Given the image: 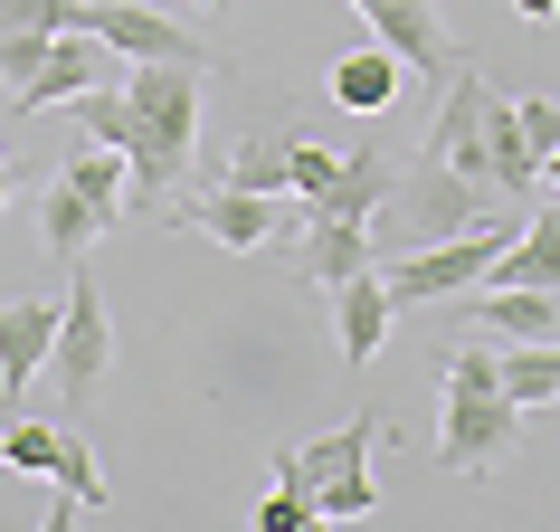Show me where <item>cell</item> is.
Segmentation results:
<instances>
[{"label": "cell", "mask_w": 560, "mask_h": 532, "mask_svg": "<svg viewBox=\"0 0 560 532\" xmlns=\"http://www.w3.org/2000/svg\"><path fill=\"white\" fill-rule=\"evenodd\" d=\"M172 219L247 257V247H266V238H304V219H314V209H304L295 190H237V181H209L200 200H180Z\"/></svg>", "instance_id": "cell-4"}, {"label": "cell", "mask_w": 560, "mask_h": 532, "mask_svg": "<svg viewBox=\"0 0 560 532\" xmlns=\"http://www.w3.org/2000/svg\"><path fill=\"white\" fill-rule=\"evenodd\" d=\"M381 438H389L381 418H352V428H332V438H314V447H285V456H276V485L314 504V495L332 485V475H342V466H361V456H371Z\"/></svg>", "instance_id": "cell-11"}, {"label": "cell", "mask_w": 560, "mask_h": 532, "mask_svg": "<svg viewBox=\"0 0 560 532\" xmlns=\"http://www.w3.org/2000/svg\"><path fill=\"white\" fill-rule=\"evenodd\" d=\"M20 30H67V0H0V38Z\"/></svg>", "instance_id": "cell-26"}, {"label": "cell", "mask_w": 560, "mask_h": 532, "mask_svg": "<svg viewBox=\"0 0 560 532\" xmlns=\"http://www.w3.org/2000/svg\"><path fill=\"white\" fill-rule=\"evenodd\" d=\"M58 181H67V190H86V209L105 219V238L124 229V181H133V172H124V152H115V143H86Z\"/></svg>", "instance_id": "cell-17"}, {"label": "cell", "mask_w": 560, "mask_h": 532, "mask_svg": "<svg viewBox=\"0 0 560 532\" xmlns=\"http://www.w3.org/2000/svg\"><path fill=\"white\" fill-rule=\"evenodd\" d=\"M285 143H295V134H237V152H229L219 181H237V190H295V181H285Z\"/></svg>", "instance_id": "cell-20"}, {"label": "cell", "mask_w": 560, "mask_h": 532, "mask_svg": "<svg viewBox=\"0 0 560 532\" xmlns=\"http://www.w3.org/2000/svg\"><path fill=\"white\" fill-rule=\"evenodd\" d=\"M67 30L105 38L115 58L133 67H209V38H190L180 20H162V10H124V0H67Z\"/></svg>", "instance_id": "cell-5"}, {"label": "cell", "mask_w": 560, "mask_h": 532, "mask_svg": "<svg viewBox=\"0 0 560 532\" xmlns=\"http://www.w3.org/2000/svg\"><path fill=\"white\" fill-rule=\"evenodd\" d=\"M523 438V409H513V390L494 381V333L466 343V352H446V428H438V466L485 485V475L513 456Z\"/></svg>", "instance_id": "cell-1"}, {"label": "cell", "mask_w": 560, "mask_h": 532, "mask_svg": "<svg viewBox=\"0 0 560 532\" xmlns=\"http://www.w3.org/2000/svg\"><path fill=\"white\" fill-rule=\"evenodd\" d=\"M352 10L371 20V38H381L409 77H456V67H466V48H456L446 20H438V0H352Z\"/></svg>", "instance_id": "cell-7"}, {"label": "cell", "mask_w": 560, "mask_h": 532, "mask_svg": "<svg viewBox=\"0 0 560 532\" xmlns=\"http://www.w3.org/2000/svg\"><path fill=\"white\" fill-rule=\"evenodd\" d=\"M513 20H532V30H551V20H560V0H513Z\"/></svg>", "instance_id": "cell-28"}, {"label": "cell", "mask_w": 560, "mask_h": 532, "mask_svg": "<svg viewBox=\"0 0 560 532\" xmlns=\"http://www.w3.org/2000/svg\"><path fill=\"white\" fill-rule=\"evenodd\" d=\"M456 304H466L494 343H560V286H513V276H485V286H466Z\"/></svg>", "instance_id": "cell-8"}, {"label": "cell", "mask_w": 560, "mask_h": 532, "mask_svg": "<svg viewBox=\"0 0 560 532\" xmlns=\"http://www.w3.org/2000/svg\"><path fill=\"white\" fill-rule=\"evenodd\" d=\"M105 38H86V30H58V48L38 58V77L30 86H10V115H48V105H67V95H86V86H105Z\"/></svg>", "instance_id": "cell-9"}, {"label": "cell", "mask_w": 560, "mask_h": 532, "mask_svg": "<svg viewBox=\"0 0 560 532\" xmlns=\"http://www.w3.org/2000/svg\"><path fill=\"white\" fill-rule=\"evenodd\" d=\"M371 219H304V276H324V286H342V276H361L371 266Z\"/></svg>", "instance_id": "cell-15"}, {"label": "cell", "mask_w": 560, "mask_h": 532, "mask_svg": "<svg viewBox=\"0 0 560 532\" xmlns=\"http://www.w3.org/2000/svg\"><path fill=\"white\" fill-rule=\"evenodd\" d=\"M324 86H332V105H342V115H389V105H399V86H409V67L371 38V48H352V58H332Z\"/></svg>", "instance_id": "cell-13"}, {"label": "cell", "mask_w": 560, "mask_h": 532, "mask_svg": "<svg viewBox=\"0 0 560 532\" xmlns=\"http://www.w3.org/2000/svg\"><path fill=\"white\" fill-rule=\"evenodd\" d=\"M352 513H381V485H371V466H342L314 495V523H352Z\"/></svg>", "instance_id": "cell-21"}, {"label": "cell", "mask_w": 560, "mask_h": 532, "mask_svg": "<svg viewBox=\"0 0 560 532\" xmlns=\"http://www.w3.org/2000/svg\"><path fill=\"white\" fill-rule=\"evenodd\" d=\"M389 286H381V266H361V276H342L332 286V343H342V361H371L389 343Z\"/></svg>", "instance_id": "cell-12"}, {"label": "cell", "mask_w": 560, "mask_h": 532, "mask_svg": "<svg viewBox=\"0 0 560 532\" xmlns=\"http://www.w3.org/2000/svg\"><path fill=\"white\" fill-rule=\"evenodd\" d=\"M200 10H219V0H200Z\"/></svg>", "instance_id": "cell-31"}, {"label": "cell", "mask_w": 560, "mask_h": 532, "mask_svg": "<svg viewBox=\"0 0 560 532\" xmlns=\"http://www.w3.org/2000/svg\"><path fill=\"white\" fill-rule=\"evenodd\" d=\"M0 209H10V162H0Z\"/></svg>", "instance_id": "cell-30"}, {"label": "cell", "mask_w": 560, "mask_h": 532, "mask_svg": "<svg viewBox=\"0 0 560 532\" xmlns=\"http://www.w3.org/2000/svg\"><path fill=\"white\" fill-rule=\"evenodd\" d=\"M304 523H314V504H304V495H285V485H276V495L257 504V532H304Z\"/></svg>", "instance_id": "cell-27"}, {"label": "cell", "mask_w": 560, "mask_h": 532, "mask_svg": "<svg viewBox=\"0 0 560 532\" xmlns=\"http://www.w3.org/2000/svg\"><path fill=\"white\" fill-rule=\"evenodd\" d=\"M38 238H48V257H86L95 238H105V219L86 209V190H67V181H48V200H38Z\"/></svg>", "instance_id": "cell-18"}, {"label": "cell", "mask_w": 560, "mask_h": 532, "mask_svg": "<svg viewBox=\"0 0 560 532\" xmlns=\"http://www.w3.org/2000/svg\"><path fill=\"white\" fill-rule=\"evenodd\" d=\"M503 247H513V238H503V219H485V229H456V238H428V247H399L381 286H389V304L409 314V304H438V296H466V286H485Z\"/></svg>", "instance_id": "cell-3"}, {"label": "cell", "mask_w": 560, "mask_h": 532, "mask_svg": "<svg viewBox=\"0 0 560 532\" xmlns=\"http://www.w3.org/2000/svg\"><path fill=\"white\" fill-rule=\"evenodd\" d=\"M58 352V304L48 296H10L0 304V400H30V381Z\"/></svg>", "instance_id": "cell-10"}, {"label": "cell", "mask_w": 560, "mask_h": 532, "mask_svg": "<svg viewBox=\"0 0 560 532\" xmlns=\"http://www.w3.org/2000/svg\"><path fill=\"white\" fill-rule=\"evenodd\" d=\"M48 48H58V30H20V38H0V77H10V86H30Z\"/></svg>", "instance_id": "cell-25"}, {"label": "cell", "mask_w": 560, "mask_h": 532, "mask_svg": "<svg viewBox=\"0 0 560 532\" xmlns=\"http://www.w3.org/2000/svg\"><path fill=\"white\" fill-rule=\"evenodd\" d=\"M342 162H352V152H332V143H304V134H295V143H285V181H295V200H324Z\"/></svg>", "instance_id": "cell-22"}, {"label": "cell", "mask_w": 560, "mask_h": 532, "mask_svg": "<svg viewBox=\"0 0 560 532\" xmlns=\"http://www.w3.org/2000/svg\"><path fill=\"white\" fill-rule=\"evenodd\" d=\"M503 190H485V181H466L456 162H438V152L418 143V162H399V181H389V200H381V219H389V238L399 247H428V238H456V229H485V219H503Z\"/></svg>", "instance_id": "cell-2"}, {"label": "cell", "mask_w": 560, "mask_h": 532, "mask_svg": "<svg viewBox=\"0 0 560 532\" xmlns=\"http://www.w3.org/2000/svg\"><path fill=\"white\" fill-rule=\"evenodd\" d=\"M541 181H551V190H560V152H551V162H541Z\"/></svg>", "instance_id": "cell-29"}, {"label": "cell", "mask_w": 560, "mask_h": 532, "mask_svg": "<svg viewBox=\"0 0 560 532\" xmlns=\"http://www.w3.org/2000/svg\"><path fill=\"white\" fill-rule=\"evenodd\" d=\"M513 115H523L532 162H551V152H560V105H551V95H513Z\"/></svg>", "instance_id": "cell-24"}, {"label": "cell", "mask_w": 560, "mask_h": 532, "mask_svg": "<svg viewBox=\"0 0 560 532\" xmlns=\"http://www.w3.org/2000/svg\"><path fill=\"white\" fill-rule=\"evenodd\" d=\"M389 181H399V152H352V162L332 172V190H324V200H304V209H314V219H381Z\"/></svg>", "instance_id": "cell-14"}, {"label": "cell", "mask_w": 560, "mask_h": 532, "mask_svg": "<svg viewBox=\"0 0 560 532\" xmlns=\"http://www.w3.org/2000/svg\"><path fill=\"white\" fill-rule=\"evenodd\" d=\"M190 10H200V0H190Z\"/></svg>", "instance_id": "cell-32"}, {"label": "cell", "mask_w": 560, "mask_h": 532, "mask_svg": "<svg viewBox=\"0 0 560 532\" xmlns=\"http://www.w3.org/2000/svg\"><path fill=\"white\" fill-rule=\"evenodd\" d=\"M48 447H58L48 418H10V428H0V466L10 475H48Z\"/></svg>", "instance_id": "cell-23"}, {"label": "cell", "mask_w": 560, "mask_h": 532, "mask_svg": "<svg viewBox=\"0 0 560 532\" xmlns=\"http://www.w3.org/2000/svg\"><path fill=\"white\" fill-rule=\"evenodd\" d=\"M58 400H95L105 361H115V324H105V296L95 276H67V304H58Z\"/></svg>", "instance_id": "cell-6"}, {"label": "cell", "mask_w": 560, "mask_h": 532, "mask_svg": "<svg viewBox=\"0 0 560 532\" xmlns=\"http://www.w3.org/2000/svg\"><path fill=\"white\" fill-rule=\"evenodd\" d=\"M48 485H58L77 513H105V475H95V447L77 438V428H58V447H48Z\"/></svg>", "instance_id": "cell-19"}, {"label": "cell", "mask_w": 560, "mask_h": 532, "mask_svg": "<svg viewBox=\"0 0 560 532\" xmlns=\"http://www.w3.org/2000/svg\"><path fill=\"white\" fill-rule=\"evenodd\" d=\"M494 276H513V286H560V190L541 200V219L494 257Z\"/></svg>", "instance_id": "cell-16"}]
</instances>
